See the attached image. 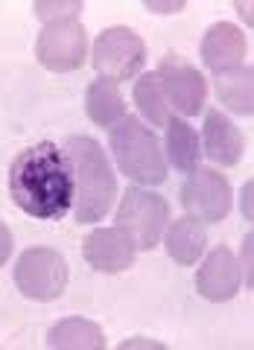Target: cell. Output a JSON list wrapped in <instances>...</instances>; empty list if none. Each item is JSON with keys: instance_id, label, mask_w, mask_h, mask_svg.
I'll use <instances>...</instances> for the list:
<instances>
[{"instance_id": "obj_1", "label": "cell", "mask_w": 254, "mask_h": 350, "mask_svg": "<svg viewBox=\"0 0 254 350\" xmlns=\"http://www.w3.org/2000/svg\"><path fill=\"white\" fill-rule=\"evenodd\" d=\"M73 193L71 161L50 140L18 152L9 167V196L27 216L59 222L73 211Z\"/></svg>"}, {"instance_id": "obj_2", "label": "cell", "mask_w": 254, "mask_h": 350, "mask_svg": "<svg viewBox=\"0 0 254 350\" xmlns=\"http://www.w3.org/2000/svg\"><path fill=\"white\" fill-rule=\"evenodd\" d=\"M64 155L73 170V216L82 225H94L112 211L117 199V175L97 140L76 135L64 144Z\"/></svg>"}, {"instance_id": "obj_3", "label": "cell", "mask_w": 254, "mask_h": 350, "mask_svg": "<svg viewBox=\"0 0 254 350\" xmlns=\"http://www.w3.org/2000/svg\"><path fill=\"white\" fill-rule=\"evenodd\" d=\"M108 146L120 175H126L138 187H158L167 181L164 146L152 129L143 126L140 117L126 114L117 126L108 129Z\"/></svg>"}, {"instance_id": "obj_4", "label": "cell", "mask_w": 254, "mask_h": 350, "mask_svg": "<svg viewBox=\"0 0 254 350\" xmlns=\"http://www.w3.org/2000/svg\"><path fill=\"white\" fill-rule=\"evenodd\" d=\"M114 222V228H120L138 251H152L164 239V231L170 225V204L164 196L131 184L117 204Z\"/></svg>"}, {"instance_id": "obj_5", "label": "cell", "mask_w": 254, "mask_h": 350, "mask_svg": "<svg viewBox=\"0 0 254 350\" xmlns=\"http://www.w3.org/2000/svg\"><path fill=\"white\" fill-rule=\"evenodd\" d=\"M91 62L103 79H112L117 85L138 79L143 64H147V44L135 29L108 27L94 38Z\"/></svg>"}, {"instance_id": "obj_6", "label": "cell", "mask_w": 254, "mask_h": 350, "mask_svg": "<svg viewBox=\"0 0 254 350\" xmlns=\"http://www.w3.org/2000/svg\"><path fill=\"white\" fill-rule=\"evenodd\" d=\"M68 280H71V269L56 248L47 245L27 248L15 262V283L21 295L29 301L47 304L62 298V292L68 289Z\"/></svg>"}, {"instance_id": "obj_7", "label": "cell", "mask_w": 254, "mask_h": 350, "mask_svg": "<svg viewBox=\"0 0 254 350\" xmlns=\"http://www.w3.org/2000/svg\"><path fill=\"white\" fill-rule=\"evenodd\" d=\"M38 64L53 73H73L88 62V32L79 18H62L44 24L36 44Z\"/></svg>"}, {"instance_id": "obj_8", "label": "cell", "mask_w": 254, "mask_h": 350, "mask_svg": "<svg viewBox=\"0 0 254 350\" xmlns=\"http://www.w3.org/2000/svg\"><path fill=\"white\" fill-rule=\"evenodd\" d=\"M179 202L187 216L199 219L202 225H216L231 213L234 196H231V184L223 172L211 167H205V170L199 167L181 184Z\"/></svg>"}, {"instance_id": "obj_9", "label": "cell", "mask_w": 254, "mask_h": 350, "mask_svg": "<svg viewBox=\"0 0 254 350\" xmlns=\"http://www.w3.org/2000/svg\"><path fill=\"white\" fill-rule=\"evenodd\" d=\"M158 79L167 94L170 111L179 117H196L205 108V96H207V82L193 64L181 62L179 56H167L158 64Z\"/></svg>"}, {"instance_id": "obj_10", "label": "cell", "mask_w": 254, "mask_h": 350, "mask_svg": "<svg viewBox=\"0 0 254 350\" xmlns=\"http://www.w3.org/2000/svg\"><path fill=\"white\" fill-rule=\"evenodd\" d=\"M242 286H246V280H242V266L234 251L228 245L211 248V254L205 257L196 275V292L211 304H225L237 298Z\"/></svg>"}, {"instance_id": "obj_11", "label": "cell", "mask_w": 254, "mask_h": 350, "mask_svg": "<svg viewBox=\"0 0 254 350\" xmlns=\"http://www.w3.org/2000/svg\"><path fill=\"white\" fill-rule=\"evenodd\" d=\"M138 248L131 239L120 231V228H94L91 234L82 239V257L91 269L103 271V275H120L135 266Z\"/></svg>"}, {"instance_id": "obj_12", "label": "cell", "mask_w": 254, "mask_h": 350, "mask_svg": "<svg viewBox=\"0 0 254 350\" xmlns=\"http://www.w3.org/2000/svg\"><path fill=\"white\" fill-rule=\"evenodd\" d=\"M246 56H249V38L242 29H237L231 21H216V24L207 27L202 38V64L214 76L242 68Z\"/></svg>"}, {"instance_id": "obj_13", "label": "cell", "mask_w": 254, "mask_h": 350, "mask_svg": "<svg viewBox=\"0 0 254 350\" xmlns=\"http://www.w3.org/2000/svg\"><path fill=\"white\" fill-rule=\"evenodd\" d=\"M202 155L211 158V163L216 167H237L242 161V152H246V137L242 131L234 126L225 111L211 108L205 114V126H202Z\"/></svg>"}, {"instance_id": "obj_14", "label": "cell", "mask_w": 254, "mask_h": 350, "mask_svg": "<svg viewBox=\"0 0 254 350\" xmlns=\"http://www.w3.org/2000/svg\"><path fill=\"white\" fill-rule=\"evenodd\" d=\"M164 248H167V254L179 262V266H193L207 248L205 225L187 213L181 219H173L167 225V231H164Z\"/></svg>"}, {"instance_id": "obj_15", "label": "cell", "mask_w": 254, "mask_h": 350, "mask_svg": "<svg viewBox=\"0 0 254 350\" xmlns=\"http://www.w3.org/2000/svg\"><path fill=\"white\" fill-rule=\"evenodd\" d=\"M85 114L99 129L117 126L120 120L126 117V100H123V94H120V85L97 76L85 91Z\"/></svg>"}, {"instance_id": "obj_16", "label": "cell", "mask_w": 254, "mask_h": 350, "mask_svg": "<svg viewBox=\"0 0 254 350\" xmlns=\"http://www.w3.org/2000/svg\"><path fill=\"white\" fill-rule=\"evenodd\" d=\"M103 327L88 319H62L47 330V347L53 350H105Z\"/></svg>"}, {"instance_id": "obj_17", "label": "cell", "mask_w": 254, "mask_h": 350, "mask_svg": "<svg viewBox=\"0 0 254 350\" xmlns=\"http://www.w3.org/2000/svg\"><path fill=\"white\" fill-rule=\"evenodd\" d=\"M167 161L173 170L190 175L202 161V140L184 117H170L167 123Z\"/></svg>"}, {"instance_id": "obj_18", "label": "cell", "mask_w": 254, "mask_h": 350, "mask_svg": "<svg viewBox=\"0 0 254 350\" xmlns=\"http://www.w3.org/2000/svg\"><path fill=\"white\" fill-rule=\"evenodd\" d=\"M254 70L251 64H242V68L223 73V76H214V91H216V100L223 103L225 108H231L234 114L240 117H251V105H254Z\"/></svg>"}, {"instance_id": "obj_19", "label": "cell", "mask_w": 254, "mask_h": 350, "mask_svg": "<svg viewBox=\"0 0 254 350\" xmlns=\"http://www.w3.org/2000/svg\"><path fill=\"white\" fill-rule=\"evenodd\" d=\"M131 96H135V105H138V111H140V120H147V123L155 126V129H167L173 111H170L167 94H164V85H161L155 70L138 76Z\"/></svg>"}, {"instance_id": "obj_20", "label": "cell", "mask_w": 254, "mask_h": 350, "mask_svg": "<svg viewBox=\"0 0 254 350\" xmlns=\"http://www.w3.org/2000/svg\"><path fill=\"white\" fill-rule=\"evenodd\" d=\"M36 15L44 21V24H50V21H62V18H79V12L85 9L82 0H62V3H56V0H36Z\"/></svg>"}, {"instance_id": "obj_21", "label": "cell", "mask_w": 254, "mask_h": 350, "mask_svg": "<svg viewBox=\"0 0 254 350\" xmlns=\"http://www.w3.org/2000/svg\"><path fill=\"white\" fill-rule=\"evenodd\" d=\"M242 280H246V286L251 289L254 286V271H251V234H246V239H242Z\"/></svg>"}, {"instance_id": "obj_22", "label": "cell", "mask_w": 254, "mask_h": 350, "mask_svg": "<svg viewBox=\"0 0 254 350\" xmlns=\"http://www.w3.org/2000/svg\"><path fill=\"white\" fill-rule=\"evenodd\" d=\"M12 245H15V239H12V231L0 222V266L9 260V254H12Z\"/></svg>"}, {"instance_id": "obj_23", "label": "cell", "mask_w": 254, "mask_h": 350, "mask_svg": "<svg viewBox=\"0 0 254 350\" xmlns=\"http://www.w3.org/2000/svg\"><path fill=\"white\" fill-rule=\"evenodd\" d=\"M147 9H152V12H170V9H184V3H147Z\"/></svg>"}, {"instance_id": "obj_24", "label": "cell", "mask_w": 254, "mask_h": 350, "mask_svg": "<svg viewBox=\"0 0 254 350\" xmlns=\"http://www.w3.org/2000/svg\"><path fill=\"white\" fill-rule=\"evenodd\" d=\"M242 213L251 216V184H246V187H242Z\"/></svg>"}, {"instance_id": "obj_25", "label": "cell", "mask_w": 254, "mask_h": 350, "mask_svg": "<svg viewBox=\"0 0 254 350\" xmlns=\"http://www.w3.org/2000/svg\"><path fill=\"white\" fill-rule=\"evenodd\" d=\"M237 9H240V15H242V21L246 24H251V3H234Z\"/></svg>"}, {"instance_id": "obj_26", "label": "cell", "mask_w": 254, "mask_h": 350, "mask_svg": "<svg viewBox=\"0 0 254 350\" xmlns=\"http://www.w3.org/2000/svg\"><path fill=\"white\" fill-rule=\"evenodd\" d=\"M126 347H161V345H149V342H129Z\"/></svg>"}]
</instances>
